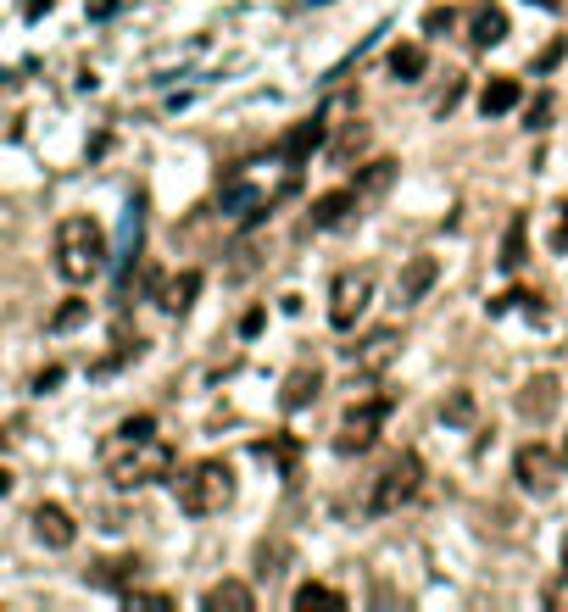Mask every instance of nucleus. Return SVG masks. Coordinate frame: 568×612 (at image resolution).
<instances>
[{"label":"nucleus","mask_w":568,"mask_h":612,"mask_svg":"<svg viewBox=\"0 0 568 612\" xmlns=\"http://www.w3.org/2000/svg\"><path fill=\"white\" fill-rule=\"evenodd\" d=\"M101 468L118 490H145L174 474V446L156 434V418L140 412V418H123L101 441Z\"/></svg>","instance_id":"nucleus-1"},{"label":"nucleus","mask_w":568,"mask_h":612,"mask_svg":"<svg viewBox=\"0 0 568 612\" xmlns=\"http://www.w3.org/2000/svg\"><path fill=\"white\" fill-rule=\"evenodd\" d=\"M107 262H112V251H107V234L96 218H62L56 223V274L67 285H90L96 274H107Z\"/></svg>","instance_id":"nucleus-2"},{"label":"nucleus","mask_w":568,"mask_h":612,"mask_svg":"<svg viewBox=\"0 0 568 612\" xmlns=\"http://www.w3.org/2000/svg\"><path fill=\"white\" fill-rule=\"evenodd\" d=\"M174 490H179V512L212 518V512H223V507L234 501V468H229L223 457H201L196 468H185V474L174 479Z\"/></svg>","instance_id":"nucleus-3"},{"label":"nucleus","mask_w":568,"mask_h":612,"mask_svg":"<svg viewBox=\"0 0 568 612\" xmlns=\"http://www.w3.org/2000/svg\"><path fill=\"white\" fill-rule=\"evenodd\" d=\"M419 490H424V457H419V452H401V457L374 479L368 512H374V518H390V512H401L408 501H419Z\"/></svg>","instance_id":"nucleus-4"},{"label":"nucleus","mask_w":568,"mask_h":612,"mask_svg":"<svg viewBox=\"0 0 568 612\" xmlns=\"http://www.w3.org/2000/svg\"><path fill=\"white\" fill-rule=\"evenodd\" d=\"M390 396H368V401H357L346 418H341V429H335V452L341 457H363V452H374L379 446V429L390 423Z\"/></svg>","instance_id":"nucleus-5"},{"label":"nucleus","mask_w":568,"mask_h":612,"mask_svg":"<svg viewBox=\"0 0 568 612\" xmlns=\"http://www.w3.org/2000/svg\"><path fill=\"white\" fill-rule=\"evenodd\" d=\"M368 301H374V274H368V268H346V274L330 285V323H335L341 334H352L357 318L368 312Z\"/></svg>","instance_id":"nucleus-6"},{"label":"nucleus","mask_w":568,"mask_h":612,"mask_svg":"<svg viewBox=\"0 0 568 612\" xmlns=\"http://www.w3.org/2000/svg\"><path fill=\"white\" fill-rule=\"evenodd\" d=\"M557 474H563V457L552 452V446H519V457H513V479H519V490H530V496H552L557 490Z\"/></svg>","instance_id":"nucleus-7"},{"label":"nucleus","mask_w":568,"mask_h":612,"mask_svg":"<svg viewBox=\"0 0 568 612\" xmlns=\"http://www.w3.org/2000/svg\"><path fill=\"white\" fill-rule=\"evenodd\" d=\"M29 523H34V541H40V546H51V552H67V546L78 541L73 512H67V507H56V501H40Z\"/></svg>","instance_id":"nucleus-8"},{"label":"nucleus","mask_w":568,"mask_h":612,"mask_svg":"<svg viewBox=\"0 0 568 612\" xmlns=\"http://www.w3.org/2000/svg\"><path fill=\"white\" fill-rule=\"evenodd\" d=\"M323 134H330V118H307V123H296V129L279 140V162L296 173V167H301V162H307V156L323 145Z\"/></svg>","instance_id":"nucleus-9"},{"label":"nucleus","mask_w":568,"mask_h":612,"mask_svg":"<svg viewBox=\"0 0 568 612\" xmlns=\"http://www.w3.org/2000/svg\"><path fill=\"white\" fill-rule=\"evenodd\" d=\"M357 207H363L357 185H352V190H330V196H318V201H312L307 223H312V229H341V223H346V218H352Z\"/></svg>","instance_id":"nucleus-10"},{"label":"nucleus","mask_w":568,"mask_h":612,"mask_svg":"<svg viewBox=\"0 0 568 612\" xmlns=\"http://www.w3.org/2000/svg\"><path fill=\"white\" fill-rule=\"evenodd\" d=\"M396 345H401L396 329H374L363 345H352V368H357V374H379V368L396 357Z\"/></svg>","instance_id":"nucleus-11"},{"label":"nucleus","mask_w":568,"mask_h":612,"mask_svg":"<svg viewBox=\"0 0 568 612\" xmlns=\"http://www.w3.org/2000/svg\"><path fill=\"white\" fill-rule=\"evenodd\" d=\"M557 396H563V385H557L552 374H535V379L524 385V396H519V412L535 418V423H546V418L557 412Z\"/></svg>","instance_id":"nucleus-12"},{"label":"nucleus","mask_w":568,"mask_h":612,"mask_svg":"<svg viewBox=\"0 0 568 612\" xmlns=\"http://www.w3.org/2000/svg\"><path fill=\"white\" fill-rule=\"evenodd\" d=\"M435 274H441L435 256H413L408 268H401V279H396V296H401V301H424L430 285H435Z\"/></svg>","instance_id":"nucleus-13"},{"label":"nucleus","mask_w":568,"mask_h":612,"mask_svg":"<svg viewBox=\"0 0 568 612\" xmlns=\"http://www.w3.org/2000/svg\"><path fill=\"white\" fill-rule=\"evenodd\" d=\"M468 40H474V51L502 45V40H508V12H502V7H479L474 23H468Z\"/></svg>","instance_id":"nucleus-14"},{"label":"nucleus","mask_w":568,"mask_h":612,"mask_svg":"<svg viewBox=\"0 0 568 612\" xmlns=\"http://www.w3.org/2000/svg\"><path fill=\"white\" fill-rule=\"evenodd\" d=\"M201 607H207V612H223V607H229V612H252V607H257V596H252V585L223 579V585H212V590L201 596Z\"/></svg>","instance_id":"nucleus-15"},{"label":"nucleus","mask_w":568,"mask_h":612,"mask_svg":"<svg viewBox=\"0 0 568 612\" xmlns=\"http://www.w3.org/2000/svg\"><path fill=\"white\" fill-rule=\"evenodd\" d=\"M502 274H519L524 262H530V223H524V212H513V223H508V234H502Z\"/></svg>","instance_id":"nucleus-16"},{"label":"nucleus","mask_w":568,"mask_h":612,"mask_svg":"<svg viewBox=\"0 0 568 612\" xmlns=\"http://www.w3.org/2000/svg\"><path fill=\"white\" fill-rule=\"evenodd\" d=\"M318 390H323V374H318V368H296V374L285 379V396H279V401H285V412H301L307 401H318Z\"/></svg>","instance_id":"nucleus-17"},{"label":"nucleus","mask_w":568,"mask_h":612,"mask_svg":"<svg viewBox=\"0 0 568 612\" xmlns=\"http://www.w3.org/2000/svg\"><path fill=\"white\" fill-rule=\"evenodd\" d=\"M519 107V78H491L479 90V112L485 118H502V112H513Z\"/></svg>","instance_id":"nucleus-18"},{"label":"nucleus","mask_w":568,"mask_h":612,"mask_svg":"<svg viewBox=\"0 0 568 612\" xmlns=\"http://www.w3.org/2000/svg\"><path fill=\"white\" fill-rule=\"evenodd\" d=\"M196 290H201V274L190 268V274H179V279H168V285H162V312H190L196 307Z\"/></svg>","instance_id":"nucleus-19"},{"label":"nucleus","mask_w":568,"mask_h":612,"mask_svg":"<svg viewBox=\"0 0 568 612\" xmlns=\"http://www.w3.org/2000/svg\"><path fill=\"white\" fill-rule=\"evenodd\" d=\"M390 73H396L401 84H419V78L430 73V51H424V45H396V51H390Z\"/></svg>","instance_id":"nucleus-20"},{"label":"nucleus","mask_w":568,"mask_h":612,"mask_svg":"<svg viewBox=\"0 0 568 612\" xmlns=\"http://www.w3.org/2000/svg\"><path fill=\"white\" fill-rule=\"evenodd\" d=\"M140 234H145V201H129L123 207V234H118V262L129 268L134 251H140Z\"/></svg>","instance_id":"nucleus-21"},{"label":"nucleus","mask_w":568,"mask_h":612,"mask_svg":"<svg viewBox=\"0 0 568 612\" xmlns=\"http://www.w3.org/2000/svg\"><path fill=\"white\" fill-rule=\"evenodd\" d=\"M290 601H296V612H312V607H330V612H341V607H346V596H341V590H330V585H312V579H307V585H296V596H290Z\"/></svg>","instance_id":"nucleus-22"},{"label":"nucleus","mask_w":568,"mask_h":612,"mask_svg":"<svg viewBox=\"0 0 568 612\" xmlns=\"http://www.w3.org/2000/svg\"><path fill=\"white\" fill-rule=\"evenodd\" d=\"M129 574H140V557H118V563H101V568H90L85 579H90V585H118V590H129Z\"/></svg>","instance_id":"nucleus-23"},{"label":"nucleus","mask_w":568,"mask_h":612,"mask_svg":"<svg viewBox=\"0 0 568 612\" xmlns=\"http://www.w3.org/2000/svg\"><path fill=\"white\" fill-rule=\"evenodd\" d=\"M257 457L290 474V468H296V441H290V434H274V441H263V446H257Z\"/></svg>","instance_id":"nucleus-24"},{"label":"nucleus","mask_w":568,"mask_h":612,"mask_svg":"<svg viewBox=\"0 0 568 612\" xmlns=\"http://www.w3.org/2000/svg\"><path fill=\"white\" fill-rule=\"evenodd\" d=\"M396 179V162H374L368 173H363V185H357V196H374V190H385Z\"/></svg>","instance_id":"nucleus-25"},{"label":"nucleus","mask_w":568,"mask_h":612,"mask_svg":"<svg viewBox=\"0 0 568 612\" xmlns=\"http://www.w3.org/2000/svg\"><path fill=\"white\" fill-rule=\"evenodd\" d=\"M363 145H368V123H352L335 145V162H352V151H363Z\"/></svg>","instance_id":"nucleus-26"},{"label":"nucleus","mask_w":568,"mask_h":612,"mask_svg":"<svg viewBox=\"0 0 568 612\" xmlns=\"http://www.w3.org/2000/svg\"><path fill=\"white\" fill-rule=\"evenodd\" d=\"M123 607H174V596H162V590H123Z\"/></svg>","instance_id":"nucleus-27"},{"label":"nucleus","mask_w":568,"mask_h":612,"mask_svg":"<svg viewBox=\"0 0 568 612\" xmlns=\"http://www.w3.org/2000/svg\"><path fill=\"white\" fill-rule=\"evenodd\" d=\"M524 118H530V129H546V123H552V96H535Z\"/></svg>","instance_id":"nucleus-28"},{"label":"nucleus","mask_w":568,"mask_h":612,"mask_svg":"<svg viewBox=\"0 0 568 612\" xmlns=\"http://www.w3.org/2000/svg\"><path fill=\"white\" fill-rule=\"evenodd\" d=\"M452 23H457V12H452V7H435V12L424 18V29H430V34H446Z\"/></svg>","instance_id":"nucleus-29"},{"label":"nucleus","mask_w":568,"mask_h":612,"mask_svg":"<svg viewBox=\"0 0 568 612\" xmlns=\"http://www.w3.org/2000/svg\"><path fill=\"white\" fill-rule=\"evenodd\" d=\"M552 251H568V201L557 207V223H552Z\"/></svg>","instance_id":"nucleus-30"},{"label":"nucleus","mask_w":568,"mask_h":612,"mask_svg":"<svg viewBox=\"0 0 568 612\" xmlns=\"http://www.w3.org/2000/svg\"><path fill=\"white\" fill-rule=\"evenodd\" d=\"M78 318H85V301H73V307H62V312L51 318V329H73Z\"/></svg>","instance_id":"nucleus-31"},{"label":"nucleus","mask_w":568,"mask_h":612,"mask_svg":"<svg viewBox=\"0 0 568 612\" xmlns=\"http://www.w3.org/2000/svg\"><path fill=\"white\" fill-rule=\"evenodd\" d=\"M546 601H552V607H568V568H563V579L546 585Z\"/></svg>","instance_id":"nucleus-32"},{"label":"nucleus","mask_w":568,"mask_h":612,"mask_svg":"<svg viewBox=\"0 0 568 612\" xmlns=\"http://www.w3.org/2000/svg\"><path fill=\"white\" fill-rule=\"evenodd\" d=\"M563 51H568L563 40H557V45H546V51H541V62H535V73H546V67H557V62H563Z\"/></svg>","instance_id":"nucleus-33"},{"label":"nucleus","mask_w":568,"mask_h":612,"mask_svg":"<svg viewBox=\"0 0 568 612\" xmlns=\"http://www.w3.org/2000/svg\"><path fill=\"white\" fill-rule=\"evenodd\" d=\"M56 0H29V18H40V12H51Z\"/></svg>","instance_id":"nucleus-34"},{"label":"nucleus","mask_w":568,"mask_h":612,"mask_svg":"<svg viewBox=\"0 0 568 612\" xmlns=\"http://www.w3.org/2000/svg\"><path fill=\"white\" fill-rule=\"evenodd\" d=\"M7 490H12V474H7V468H0V496H7Z\"/></svg>","instance_id":"nucleus-35"},{"label":"nucleus","mask_w":568,"mask_h":612,"mask_svg":"<svg viewBox=\"0 0 568 612\" xmlns=\"http://www.w3.org/2000/svg\"><path fill=\"white\" fill-rule=\"evenodd\" d=\"M535 7H546V12H557V7H563V0H535Z\"/></svg>","instance_id":"nucleus-36"},{"label":"nucleus","mask_w":568,"mask_h":612,"mask_svg":"<svg viewBox=\"0 0 568 612\" xmlns=\"http://www.w3.org/2000/svg\"><path fill=\"white\" fill-rule=\"evenodd\" d=\"M563 468H568V434H563Z\"/></svg>","instance_id":"nucleus-37"},{"label":"nucleus","mask_w":568,"mask_h":612,"mask_svg":"<svg viewBox=\"0 0 568 612\" xmlns=\"http://www.w3.org/2000/svg\"><path fill=\"white\" fill-rule=\"evenodd\" d=\"M563 568H568V541H563Z\"/></svg>","instance_id":"nucleus-38"},{"label":"nucleus","mask_w":568,"mask_h":612,"mask_svg":"<svg viewBox=\"0 0 568 612\" xmlns=\"http://www.w3.org/2000/svg\"><path fill=\"white\" fill-rule=\"evenodd\" d=\"M0 446H7V434H0Z\"/></svg>","instance_id":"nucleus-39"}]
</instances>
